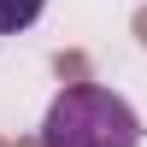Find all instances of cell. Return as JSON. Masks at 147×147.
Wrapping results in <instances>:
<instances>
[{
    "mask_svg": "<svg viewBox=\"0 0 147 147\" xmlns=\"http://www.w3.org/2000/svg\"><path fill=\"white\" fill-rule=\"evenodd\" d=\"M136 141H141L136 106L94 82L53 94V106L41 118V147H136Z\"/></svg>",
    "mask_w": 147,
    "mask_h": 147,
    "instance_id": "obj_1",
    "label": "cell"
},
{
    "mask_svg": "<svg viewBox=\"0 0 147 147\" xmlns=\"http://www.w3.org/2000/svg\"><path fill=\"white\" fill-rule=\"evenodd\" d=\"M47 12V0H0V35H24Z\"/></svg>",
    "mask_w": 147,
    "mask_h": 147,
    "instance_id": "obj_2",
    "label": "cell"
}]
</instances>
